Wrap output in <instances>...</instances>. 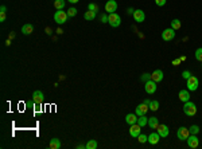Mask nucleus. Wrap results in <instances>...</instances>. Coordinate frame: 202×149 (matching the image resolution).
I'll use <instances>...</instances> for the list:
<instances>
[{"label":"nucleus","instance_id":"obj_1","mask_svg":"<svg viewBox=\"0 0 202 149\" xmlns=\"http://www.w3.org/2000/svg\"><path fill=\"white\" fill-rule=\"evenodd\" d=\"M183 111H185L186 116L193 117V116L197 114V106H195L194 102L187 101V102H185V105H183Z\"/></svg>","mask_w":202,"mask_h":149},{"label":"nucleus","instance_id":"obj_2","mask_svg":"<svg viewBox=\"0 0 202 149\" xmlns=\"http://www.w3.org/2000/svg\"><path fill=\"white\" fill-rule=\"evenodd\" d=\"M67 12H65L63 10H60V11H57L54 14V22L57 24H63V23H66L67 22Z\"/></svg>","mask_w":202,"mask_h":149},{"label":"nucleus","instance_id":"obj_3","mask_svg":"<svg viewBox=\"0 0 202 149\" xmlns=\"http://www.w3.org/2000/svg\"><path fill=\"white\" fill-rule=\"evenodd\" d=\"M187 81V83H186V86H187V90L189 91H195V90L198 89V86H200V81H198L197 77H194V75H191L189 79H186Z\"/></svg>","mask_w":202,"mask_h":149},{"label":"nucleus","instance_id":"obj_4","mask_svg":"<svg viewBox=\"0 0 202 149\" xmlns=\"http://www.w3.org/2000/svg\"><path fill=\"white\" fill-rule=\"evenodd\" d=\"M108 23H109L112 27H115V28H116V27H119L120 24H121V18L116 14V12L109 14V16H108Z\"/></svg>","mask_w":202,"mask_h":149},{"label":"nucleus","instance_id":"obj_5","mask_svg":"<svg viewBox=\"0 0 202 149\" xmlns=\"http://www.w3.org/2000/svg\"><path fill=\"white\" fill-rule=\"evenodd\" d=\"M174 38H175V30L174 28H166L162 32V39L166 40V42H170V40H173Z\"/></svg>","mask_w":202,"mask_h":149},{"label":"nucleus","instance_id":"obj_6","mask_svg":"<svg viewBox=\"0 0 202 149\" xmlns=\"http://www.w3.org/2000/svg\"><path fill=\"white\" fill-rule=\"evenodd\" d=\"M144 90L147 94H154L156 91V82L152 79H148L147 82L144 83Z\"/></svg>","mask_w":202,"mask_h":149},{"label":"nucleus","instance_id":"obj_7","mask_svg":"<svg viewBox=\"0 0 202 149\" xmlns=\"http://www.w3.org/2000/svg\"><path fill=\"white\" fill-rule=\"evenodd\" d=\"M189 136H190V130L187 128H185V126H181L178 129V132H176V137L181 140V141H186Z\"/></svg>","mask_w":202,"mask_h":149},{"label":"nucleus","instance_id":"obj_8","mask_svg":"<svg viewBox=\"0 0 202 149\" xmlns=\"http://www.w3.org/2000/svg\"><path fill=\"white\" fill-rule=\"evenodd\" d=\"M186 142H187L189 148H193V149L198 148V145H200V140H198L197 134H190L187 137V140H186Z\"/></svg>","mask_w":202,"mask_h":149},{"label":"nucleus","instance_id":"obj_9","mask_svg":"<svg viewBox=\"0 0 202 149\" xmlns=\"http://www.w3.org/2000/svg\"><path fill=\"white\" fill-rule=\"evenodd\" d=\"M116 10H117V3L115 0H108L107 4H105V11L108 14H113Z\"/></svg>","mask_w":202,"mask_h":149},{"label":"nucleus","instance_id":"obj_10","mask_svg":"<svg viewBox=\"0 0 202 149\" xmlns=\"http://www.w3.org/2000/svg\"><path fill=\"white\" fill-rule=\"evenodd\" d=\"M132 16H133V19H135V22H138V23H142V22H144V19H146V14H144V11H142V10H135Z\"/></svg>","mask_w":202,"mask_h":149},{"label":"nucleus","instance_id":"obj_11","mask_svg":"<svg viewBox=\"0 0 202 149\" xmlns=\"http://www.w3.org/2000/svg\"><path fill=\"white\" fill-rule=\"evenodd\" d=\"M156 132L159 133L160 137H167V136H169L170 129H169V126L164 125V124H159V126L156 128Z\"/></svg>","mask_w":202,"mask_h":149},{"label":"nucleus","instance_id":"obj_12","mask_svg":"<svg viewBox=\"0 0 202 149\" xmlns=\"http://www.w3.org/2000/svg\"><path fill=\"white\" fill-rule=\"evenodd\" d=\"M148 109H150V106H148V105H146V104H143V102H142V104H140V105H138V108L135 109V113L138 114L139 117H140V116H144V114L148 111Z\"/></svg>","mask_w":202,"mask_h":149},{"label":"nucleus","instance_id":"obj_13","mask_svg":"<svg viewBox=\"0 0 202 149\" xmlns=\"http://www.w3.org/2000/svg\"><path fill=\"white\" fill-rule=\"evenodd\" d=\"M43 98H45V95H43V93L40 91V90H35V91L33 93V99L35 101L36 105H42Z\"/></svg>","mask_w":202,"mask_h":149},{"label":"nucleus","instance_id":"obj_14","mask_svg":"<svg viewBox=\"0 0 202 149\" xmlns=\"http://www.w3.org/2000/svg\"><path fill=\"white\" fill-rule=\"evenodd\" d=\"M140 130H142V126L139 124H133V125H131V128H129V134L132 137L138 138V136L140 134Z\"/></svg>","mask_w":202,"mask_h":149},{"label":"nucleus","instance_id":"obj_15","mask_svg":"<svg viewBox=\"0 0 202 149\" xmlns=\"http://www.w3.org/2000/svg\"><path fill=\"white\" fill-rule=\"evenodd\" d=\"M138 118H139V116L136 113H129L125 116V122L128 125H133V124H138Z\"/></svg>","mask_w":202,"mask_h":149},{"label":"nucleus","instance_id":"obj_16","mask_svg":"<svg viewBox=\"0 0 202 149\" xmlns=\"http://www.w3.org/2000/svg\"><path fill=\"white\" fill-rule=\"evenodd\" d=\"M151 79H152V81H155L156 83H158V82H160V81L163 79V71L159 70V69L155 70L154 73L151 74Z\"/></svg>","mask_w":202,"mask_h":149},{"label":"nucleus","instance_id":"obj_17","mask_svg":"<svg viewBox=\"0 0 202 149\" xmlns=\"http://www.w3.org/2000/svg\"><path fill=\"white\" fill-rule=\"evenodd\" d=\"M178 97H179V99H181L182 102L190 101V91H189V90H181L179 94H178Z\"/></svg>","mask_w":202,"mask_h":149},{"label":"nucleus","instance_id":"obj_18","mask_svg":"<svg viewBox=\"0 0 202 149\" xmlns=\"http://www.w3.org/2000/svg\"><path fill=\"white\" fill-rule=\"evenodd\" d=\"M159 138H160V136H159V133H151L150 136H148V142H150L151 145H155V144H158L159 142Z\"/></svg>","mask_w":202,"mask_h":149},{"label":"nucleus","instance_id":"obj_19","mask_svg":"<svg viewBox=\"0 0 202 149\" xmlns=\"http://www.w3.org/2000/svg\"><path fill=\"white\" fill-rule=\"evenodd\" d=\"M33 31H34L33 24H24V26L22 27V34H23V35H30V34H33Z\"/></svg>","mask_w":202,"mask_h":149},{"label":"nucleus","instance_id":"obj_20","mask_svg":"<svg viewBox=\"0 0 202 149\" xmlns=\"http://www.w3.org/2000/svg\"><path fill=\"white\" fill-rule=\"evenodd\" d=\"M148 126H150L151 129H156L158 126H159V120H158L156 117H150V118H148Z\"/></svg>","mask_w":202,"mask_h":149},{"label":"nucleus","instance_id":"obj_21","mask_svg":"<svg viewBox=\"0 0 202 149\" xmlns=\"http://www.w3.org/2000/svg\"><path fill=\"white\" fill-rule=\"evenodd\" d=\"M49 147H50L51 149H61L62 144H61V141H60L58 138H51V141H50V144H49Z\"/></svg>","mask_w":202,"mask_h":149},{"label":"nucleus","instance_id":"obj_22","mask_svg":"<svg viewBox=\"0 0 202 149\" xmlns=\"http://www.w3.org/2000/svg\"><path fill=\"white\" fill-rule=\"evenodd\" d=\"M96 15H97V12L96 11H86L85 14H84V18H85V20H94L96 19Z\"/></svg>","mask_w":202,"mask_h":149},{"label":"nucleus","instance_id":"obj_23","mask_svg":"<svg viewBox=\"0 0 202 149\" xmlns=\"http://www.w3.org/2000/svg\"><path fill=\"white\" fill-rule=\"evenodd\" d=\"M65 4H66V3H65V0H54V7L57 8L58 11H60V10H63V8H65Z\"/></svg>","mask_w":202,"mask_h":149},{"label":"nucleus","instance_id":"obj_24","mask_svg":"<svg viewBox=\"0 0 202 149\" xmlns=\"http://www.w3.org/2000/svg\"><path fill=\"white\" fill-rule=\"evenodd\" d=\"M138 124L142 126V128H143V126H146V125H148V118L146 117V114H144V116L139 117V118H138Z\"/></svg>","mask_w":202,"mask_h":149},{"label":"nucleus","instance_id":"obj_25","mask_svg":"<svg viewBox=\"0 0 202 149\" xmlns=\"http://www.w3.org/2000/svg\"><path fill=\"white\" fill-rule=\"evenodd\" d=\"M158 109H159V101H156V99L151 101V102H150V110L156 111Z\"/></svg>","mask_w":202,"mask_h":149},{"label":"nucleus","instance_id":"obj_26","mask_svg":"<svg viewBox=\"0 0 202 149\" xmlns=\"http://www.w3.org/2000/svg\"><path fill=\"white\" fill-rule=\"evenodd\" d=\"M86 149H96L97 148V141L96 140H91V141H88V144L85 145Z\"/></svg>","mask_w":202,"mask_h":149},{"label":"nucleus","instance_id":"obj_27","mask_svg":"<svg viewBox=\"0 0 202 149\" xmlns=\"http://www.w3.org/2000/svg\"><path fill=\"white\" fill-rule=\"evenodd\" d=\"M181 20L179 19H174L173 22H171V28H174V30H179L181 28Z\"/></svg>","mask_w":202,"mask_h":149},{"label":"nucleus","instance_id":"obj_28","mask_svg":"<svg viewBox=\"0 0 202 149\" xmlns=\"http://www.w3.org/2000/svg\"><path fill=\"white\" fill-rule=\"evenodd\" d=\"M189 130H190V134H198V132H200V126H198V125H191L190 128H189Z\"/></svg>","mask_w":202,"mask_h":149},{"label":"nucleus","instance_id":"obj_29","mask_svg":"<svg viewBox=\"0 0 202 149\" xmlns=\"http://www.w3.org/2000/svg\"><path fill=\"white\" fill-rule=\"evenodd\" d=\"M195 59L202 63V47L201 48H197V51H195Z\"/></svg>","mask_w":202,"mask_h":149},{"label":"nucleus","instance_id":"obj_30","mask_svg":"<svg viewBox=\"0 0 202 149\" xmlns=\"http://www.w3.org/2000/svg\"><path fill=\"white\" fill-rule=\"evenodd\" d=\"M138 140H139V142H142V144H144V142H147L148 141V136H146V134H139L138 136Z\"/></svg>","mask_w":202,"mask_h":149},{"label":"nucleus","instance_id":"obj_31","mask_svg":"<svg viewBox=\"0 0 202 149\" xmlns=\"http://www.w3.org/2000/svg\"><path fill=\"white\" fill-rule=\"evenodd\" d=\"M76 15H77V8H74V7L69 8V11H67V16L73 18V16H76Z\"/></svg>","mask_w":202,"mask_h":149},{"label":"nucleus","instance_id":"obj_32","mask_svg":"<svg viewBox=\"0 0 202 149\" xmlns=\"http://www.w3.org/2000/svg\"><path fill=\"white\" fill-rule=\"evenodd\" d=\"M88 8H89V10H91V11H96V12H97V10H98L97 4H94V3H91V4L88 5Z\"/></svg>","mask_w":202,"mask_h":149},{"label":"nucleus","instance_id":"obj_33","mask_svg":"<svg viewBox=\"0 0 202 149\" xmlns=\"http://www.w3.org/2000/svg\"><path fill=\"white\" fill-rule=\"evenodd\" d=\"M148 79H151V74H148V73H144L142 75V81H144V82H147Z\"/></svg>","mask_w":202,"mask_h":149},{"label":"nucleus","instance_id":"obj_34","mask_svg":"<svg viewBox=\"0 0 202 149\" xmlns=\"http://www.w3.org/2000/svg\"><path fill=\"white\" fill-rule=\"evenodd\" d=\"M182 77H183L185 79H189V78L191 77V73H190V71H187V70H185V71L182 73Z\"/></svg>","mask_w":202,"mask_h":149},{"label":"nucleus","instance_id":"obj_35","mask_svg":"<svg viewBox=\"0 0 202 149\" xmlns=\"http://www.w3.org/2000/svg\"><path fill=\"white\" fill-rule=\"evenodd\" d=\"M155 4H156L158 7H163V5L166 4V0H155Z\"/></svg>","mask_w":202,"mask_h":149},{"label":"nucleus","instance_id":"obj_36","mask_svg":"<svg viewBox=\"0 0 202 149\" xmlns=\"http://www.w3.org/2000/svg\"><path fill=\"white\" fill-rule=\"evenodd\" d=\"M5 20V12H0V22Z\"/></svg>","mask_w":202,"mask_h":149},{"label":"nucleus","instance_id":"obj_37","mask_svg":"<svg viewBox=\"0 0 202 149\" xmlns=\"http://www.w3.org/2000/svg\"><path fill=\"white\" fill-rule=\"evenodd\" d=\"M101 22H102V23H107V22H108V16H107V15H101Z\"/></svg>","mask_w":202,"mask_h":149},{"label":"nucleus","instance_id":"obj_38","mask_svg":"<svg viewBox=\"0 0 202 149\" xmlns=\"http://www.w3.org/2000/svg\"><path fill=\"white\" fill-rule=\"evenodd\" d=\"M178 63H181V58H179V59H175V61L173 62V65H174V66H178Z\"/></svg>","mask_w":202,"mask_h":149},{"label":"nucleus","instance_id":"obj_39","mask_svg":"<svg viewBox=\"0 0 202 149\" xmlns=\"http://www.w3.org/2000/svg\"><path fill=\"white\" fill-rule=\"evenodd\" d=\"M34 102H35V101H34V99H33V101H29V102H27L26 105H27V106H30V108H31V106H33V105H34Z\"/></svg>","mask_w":202,"mask_h":149},{"label":"nucleus","instance_id":"obj_40","mask_svg":"<svg viewBox=\"0 0 202 149\" xmlns=\"http://www.w3.org/2000/svg\"><path fill=\"white\" fill-rule=\"evenodd\" d=\"M5 10H7L5 5H2V7H0V12H5Z\"/></svg>","mask_w":202,"mask_h":149},{"label":"nucleus","instance_id":"obj_41","mask_svg":"<svg viewBox=\"0 0 202 149\" xmlns=\"http://www.w3.org/2000/svg\"><path fill=\"white\" fill-rule=\"evenodd\" d=\"M150 99H144V101H143V104H146V105H148V106H150Z\"/></svg>","mask_w":202,"mask_h":149},{"label":"nucleus","instance_id":"obj_42","mask_svg":"<svg viewBox=\"0 0 202 149\" xmlns=\"http://www.w3.org/2000/svg\"><path fill=\"white\" fill-rule=\"evenodd\" d=\"M69 3H71V4H76V3H78L80 0H67Z\"/></svg>","mask_w":202,"mask_h":149},{"label":"nucleus","instance_id":"obj_43","mask_svg":"<svg viewBox=\"0 0 202 149\" xmlns=\"http://www.w3.org/2000/svg\"><path fill=\"white\" fill-rule=\"evenodd\" d=\"M133 11H135L133 8H128V11H127V12H128V14H131V15H133Z\"/></svg>","mask_w":202,"mask_h":149}]
</instances>
